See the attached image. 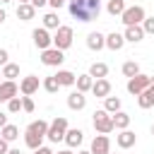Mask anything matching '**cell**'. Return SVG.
I'll use <instances>...</instances> for the list:
<instances>
[{
    "instance_id": "1",
    "label": "cell",
    "mask_w": 154,
    "mask_h": 154,
    "mask_svg": "<svg viewBox=\"0 0 154 154\" xmlns=\"http://www.w3.org/2000/svg\"><path fill=\"white\" fill-rule=\"evenodd\" d=\"M70 14L79 22H91L101 14V2L99 0H70Z\"/></svg>"
},
{
    "instance_id": "2",
    "label": "cell",
    "mask_w": 154,
    "mask_h": 154,
    "mask_svg": "<svg viewBox=\"0 0 154 154\" xmlns=\"http://www.w3.org/2000/svg\"><path fill=\"white\" fill-rule=\"evenodd\" d=\"M94 128H96L99 135H108L111 130H116V128H113V116H111L106 108L94 111Z\"/></svg>"
},
{
    "instance_id": "3",
    "label": "cell",
    "mask_w": 154,
    "mask_h": 154,
    "mask_svg": "<svg viewBox=\"0 0 154 154\" xmlns=\"http://www.w3.org/2000/svg\"><path fill=\"white\" fill-rule=\"evenodd\" d=\"M144 7L142 5H132V7H125V12L120 14V22L125 26H132V24H142L144 22Z\"/></svg>"
},
{
    "instance_id": "4",
    "label": "cell",
    "mask_w": 154,
    "mask_h": 154,
    "mask_svg": "<svg viewBox=\"0 0 154 154\" xmlns=\"http://www.w3.org/2000/svg\"><path fill=\"white\" fill-rule=\"evenodd\" d=\"M72 36H75V34H72V26H63V24H60V26L55 29L53 46L60 48V51H67V48L72 46Z\"/></svg>"
},
{
    "instance_id": "5",
    "label": "cell",
    "mask_w": 154,
    "mask_h": 154,
    "mask_svg": "<svg viewBox=\"0 0 154 154\" xmlns=\"http://www.w3.org/2000/svg\"><path fill=\"white\" fill-rule=\"evenodd\" d=\"M65 132H67V118H55L51 125H48V132H46V137L51 140V142H60V140H65Z\"/></svg>"
},
{
    "instance_id": "6",
    "label": "cell",
    "mask_w": 154,
    "mask_h": 154,
    "mask_svg": "<svg viewBox=\"0 0 154 154\" xmlns=\"http://www.w3.org/2000/svg\"><path fill=\"white\" fill-rule=\"evenodd\" d=\"M63 60H65V53L60 48H55V46L41 51V63L48 65V67H58V65H63Z\"/></svg>"
},
{
    "instance_id": "7",
    "label": "cell",
    "mask_w": 154,
    "mask_h": 154,
    "mask_svg": "<svg viewBox=\"0 0 154 154\" xmlns=\"http://www.w3.org/2000/svg\"><path fill=\"white\" fill-rule=\"evenodd\" d=\"M149 82H152V77L140 72V75H135V77H130V79H128V91H130L132 96H140V94L149 87Z\"/></svg>"
},
{
    "instance_id": "8",
    "label": "cell",
    "mask_w": 154,
    "mask_h": 154,
    "mask_svg": "<svg viewBox=\"0 0 154 154\" xmlns=\"http://www.w3.org/2000/svg\"><path fill=\"white\" fill-rule=\"evenodd\" d=\"M31 38H34V43H36V48H41V51H46V48H51V43H53V36L48 34V29H46V26H41V29H34V34H31Z\"/></svg>"
},
{
    "instance_id": "9",
    "label": "cell",
    "mask_w": 154,
    "mask_h": 154,
    "mask_svg": "<svg viewBox=\"0 0 154 154\" xmlns=\"http://www.w3.org/2000/svg\"><path fill=\"white\" fill-rule=\"evenodd\" d=\"M89 152L91 154H111V140H108V135H96L91 140Z\"/></svg>"
},
{
    "instance_id": "10",
    "label": "cell",
    "mask_w": 154,
    "mask_h": 154,
    "mask_svg": "<svg viewBox=\"0 0 154 154\" xmlns=\"http://www.w3.org/2000/svg\"><path fill=\"white\" fill-rule=\"evenodd\" d=\"M17 91H19V89H17V82H14V79H5V82H0V103L14 99Z\"/></svg>"
},
{
    "instance_id": "11",
    "label": "cell",
    "mask_w": 154,
    "mask_h": 154,
    "mask_svg": "<svg viewBox=\"0 0 154 154\" xmlns=\"http://www.w3.org/2000/svg\"><path fill=\"white\" fill-rule=\"evenodd\" d=\"M19 91H22L24 96H31V94H36V91H38V77H36V75H29V77H24V79L19 82Z\"/></svg>"
},
{
    "instance_id": "12",
    "label": "cell",
    "mask_w": 154,
    "mask_h": 154,
    "mask_svg": "<svg viewBox=\"0 0 154 154\" xmlns=\"http://www.w3.org/2000/svg\"><path fill=\"white\" fill-rule=\"evenodd\" d=\"M91 94H94V96H99V99H106V96L111 94V82H108L106 77L94 79V84H91Z\"/></svg>"
},
{
    "instance_id": "13",
    "label": "cell",
    "mask_w": 154,
    "mask_h": 154,
    "mask_svg": "<svg viewBox=\"0 0 154 154\" xmlns=\"http://www.w3.org/2000/svg\"><path fill=\"white\" fill-rule=\"evenodd\" d=\"M87 106V96L77 89V91H70V96H67V108L70 111H82Z\"/></svg>"
},
{
    "instance_id": "14",
    "label": "cell",
    "mask_w": 154,
    "mask_h": 154,
    "mask_svg": "<svg viewBox=\"0 0 154 154\" xmlns=\"http://www.w3.org/2000/svg\"><path fill=\"white\" fill-rule=\"evenodd\" d=\"M125 41H130V43H140L142 38H144V29H142V24H132V26H125Z\"/></svg>"
},
{
    "instance_id": "15",
    "label": "cell",
    "mask_w": 154,
    "mask_h": 154,
    "mask_svg": "<svg viewBox=\"0 0 154 154\" xmlns=\"http://www.w3.org/2000/svg\"><path fill=\"white\" fill-rule=\"evenodd\" d=\"M82 140H84V132H82L79 128H67V132H65V144H67L70 149H72V147H79Z\"/></svg>"
},
{
    "instance_id": "16",
    "label": "cell",
    "mask_w": 154,
    "mask_h": 154,
    "mask_svg": "<svg viewBox=\"0 0 154 154\" xmlns=\"http://www.w3.org/2000/svg\"><path fill=\"white\" fill-rule=\"evenodd\" d=\"M116 142H118V147H120V149H130V147H135L137 135H135L132 130H120V135L116 137Z\"/></svg>"
},
{
    "instance_id": "17",
    "label": "cell",
    "mask_w": 154,
    "mask_h": 154,
    "mask_svg": "<svg viewBox=\"0 0 154 154\" xmlns=\"http://www.w3.org/2000/svg\"><path fill=\"white\" fill-rule=\"evenodd\" d=\"M103 46H106V36H103V34L91 31V34L87 36V48H89V51H101Z\"/></svg>"
},
{
    "instance_id": "18",
    "label": "cell",
    "mask_w": 154,
    "mask_h": 154,
    "mask_svg": "<svg viewBox=\"0 0 154 154\" xmlns=\"http://www.w3.org/2000/svg\"><path fill=\"white\" fill-rule=\"evenodd\" d=\"M34 14H36V7H34L31 2H19V7H17V17H19L22 22L34 19Z\"/></svg>"
},
{
    "instance_id": "19",
    "label": "cell",
    "mask_w": 154,
    "mask_h": 154,
    "mask_svg": "<svg viewBox=\"0 0 154 154\" xmlns=\"http://www.w3.org/2000/svg\"><path fill=\"white\" fill-rule=\"evenodd\" d=\"M123 46H125V36H123V34L113 31V34L106 36V48H111V51H120Z\"/></svg>"
},
{
    "instance_id": "20",
    "label": "cell",
    "mask_w": 154,
    "mask_h": 154,
    "mask_svg": "<svg viewBox=\"0 0 154 154\" xmlns=\"http://www.w3.org/2000/svg\"><path fill=\"white\" fill-rule=\"evenodd\" d=\"M137 103H140V108H152V106H154V89L147 87V89L137 96Z\"/></svg>"
},
{
    "instance_id": "21",
    "label": "cell",
    "mask_w": 154,
    "mask_h": 154,
    "mask_svg": "<svg viewBox=\"0 0 154 154\" xmlns=\"http://www.w3.org/2000/svg\"><path fill=\"white\" fill-rule=\"evenodd\" d=\"M55 77H58V82H60V87H72V84L77 82V77H75V72H70V70H58V72H55Z\"/></svg>"
},
{
    "instance_id": "22",
    "label": "cell",
    "mask_w": 154,
    "mask_h": 154,
    "mask_svg": "<svg viewBox=\"0 0 154 154\" xmlns=\"http://www.w3.org/2000/svg\"><path fill=\"white\" fill-rule=\"evenodd\" d=\"M128 125H130V116H128L125 111L113 113V128H116V130H128Z\"/></svg>"
},
{
    "instance_id": "23",
    "label": "cell",
    "mask_w": 154,
    "mask_h": 154,
    "mask_svg": "<svg viewBox=\"0 0 154 154\" xmlns=\"http://www.w3.org/2000/svg\"><path fill=\"white\" fill-rule=\"evenodd\" d=\"M41 142H43V135L26 130V135H24V144H26L29 149H38V147H41Z\"/></svg>"
},
{
    "instance_id": "24",
    "label": "cell",
    "mask_w": 154,
    "mask_h": 154,
    "mask_svg": "<svg viewBox=\"0 0 154 154\" xmlns=\"http://www.w3.org/2000/svg\"><path fill=\"white\" fill-rule=\"evenodd\" d=\"M106 12H108L111 17H120V14L125 12V0H108Z\"/></svg>"
},
{
    "instance_id": "25",
    "label": "cell",
    "mask_w": 154,
    "mask_h": 154,
    "mask_svg": "<svg viewBox=\"0 0 154 154\" xmlns=\"http://www.w3.org/2000/svg\"><path fill=\"white\" fill-rule=\"evenodd\" d=\"M75 84H77V89H79L82 94H87V91H91V84H94V77H91L89 72H87V75H79Z\"/></svg>"
},
{
    "instance_id": "26",
    "label": "cell",
    "mask_w": 154,
    "mask_h": 154,
    "mask_svg": "<svg viewBox=\"0 0 154 154\" xmlns=\"http://www.w3.org/2000/svg\"><path fill=\"white\" fill-rule=\"evenodd\" d=\"M89 75H91L94 79H101V77L108 75V65H106V63H94V65L89 67Z\"/></svg>"
},
{
    "instance_id": "27",
    "label": "cell",
    "mask_w": 154,
    "mask_h": 154,
    "mask_svg": "<svg viewBox=\"0 0 154 154\" xmlns=\"http://www.w3.org/2000/svg\"><path fill=\"white\" fill-rule=\"evenodd\" d=\"M103 108H106L108 113H118V111H120V99H118V96H111V94H108V96L103 99Z\"/></svg>"
},
{
    "instance_id": "28",
    "label": "cell",
    "mask_w": 154,
    "mask_h": 154,
    "mask_svg": "<svg viewBox=\"0 0 154 154\" xmlns=\"http://www.w3.org/2000/svg\"><path fill=\"white\" fill-rule=\"evenodd\" d=\"M0 137H5L7 142H12V140H17V137H19V128H17V125H10V123H7V125H5L2 130H0Z\"/></svg>"
},
{
    "instance_id": "29",
    "label": "cell",
    "mask_w": 154,
    "mask_h": 154,
    "mask_svg": "<svg viewBox=\"0 0 154 154\" xmlns=\"http://www.w3.org/2000/svg\"><path fill=\"white\" fill-rule=\"evenodd\" d=\"M48 125H51V123H46V120H41V118H38V120L29 123V128H26V130H31V132H38V135H43V137H46V132H48Z\"/></svg>"
},
{
    "instance_id": "30",
    "label": "cell",
    "mask_w": 154,
    "mask_h": 154,
    "mask_svg": "<svg viewBox=\"0 0 154 154\" xmlns=\"http://www.w3.org/2000/svg\"><path fill=\"white\" fill-rule=\"evenodd\" d=\"M43 26H46V29H58V26H60V17H58L55 12L43 14Z\"/></svg>"
},
{
    "instance_id": "31",
    "label": "cell",
    "mask_w": 154,
    "mask_h": 154,
    "mask_svg": "<svg viewBox=\"0 0 154 154\" xmlns=\"http://www.w3.org/2000/svg\"><path fill=\"white\" fill-rule=\"evenodd\" d=\"M43 89H46L48 94H55V91L60 89V82H58V77H55V75L46 77V79H43Z\"/></svg>"
},
{
    "instance_id": "32",
    "label": "cell",
    "mask_w": 154,
    "mask_h": 154,
    "mask_svg": "<svg viewBox=\"0 0 154 154\" xmlns=\"http://www.w3.org/2000/svg\"><path fill=\"white\" fill-rule=\"evenodd\" d=\"M123 75L130 79V77H135V75H140V65L135 63V60H128L125 65H123Z\"/></svg>"
},
{
    "instance_id": "33",
    "label": "cell",
    "mask_w": 154,
    "mask_h": 154,
    "mask_svg": "<svg viewBox=\"0 0 154 154\" xmlns=\"http://www.w3.org/2000/svg\"><path fill=\"white\" fill-rule=\"evenodd\" d=\"M2 77H5V79H14V77H19V65L7 63V65L2 67Z\"/></svg>"
},
{
    "instance_id": "34",
    "label": "cell",
    "mask_w": 154,
    "mask_h": 154,
    "mask_svg": "<svg viewBox=\"0 0 154 154\" xmlns=\"http://www.w3.org/2000/svg\"><path fill=\"white\" fill-rule=\"evenodd\" d=\"M7 111H10V113H19V111H22V99H19V96L10 99V101H7Z\"/></svg>"
},
{
    "instance_id": "35",
    "label": "cell",
    "mask_w": 154,
    "mask_h": 154,
    "mask_svg": "<svg viewBox=\"0 0 154 154\" xmlns=\"http://www.w3.org/2000/svg\"><path fill=\"white\" fill-rule=\"evenodd\" d=\"M142 29H144V34H154V17H144Z\"/></svg>"
},
{
    "instance_id": "36",
    "label": "cell",
    "mask_w": 154,
    "mask_h": 154,
    "mask_svg": "<svg viewBox=\"0 0 154 154\" xmlns=\"http://www.w3.org/2000/svg\"><path fill=\"white\" fill-rule=\"evenodd\" d=\"M22 111H26V113L34 111V101H31V96H22Z\"/></svg>"
},
{
    "instance_id": "37",
    "label": "cell",
    "mask_w": 154,
    "mask_h": 154,
    "mask_svg": "<svg viewBox=\"0 0 154 154\" xmlns=\"http://www.w3.org/2000/svg\"><path fill=\"white\" fill-rule=\"evenodd\" d=\"M7 63H10V53H7L5 48H0V67H5Z\"/></svg>"
},
{
    "instance_id": "38",
    "label": "cell",
    "mask_w": 154,
    "mask_h": 154,
    "mask_svg": "<svg viewBox=\"0 0 154 154\" xmlns=\"http://www.w3.org/2000/svg\"><path fill=\"white\" fill-rule=\"evenodd\" d=\"M7 152H10V142L5 137H0V154H7Z\"/></svg>"
},
{
    "instance_id": "39",
    "label": "cell",
    "mask_w": 154,
    "mask_h": 154,
    "mask_svg": "<svg viewBox=\"0 0 154 154\" xmlns=\"http://www.w3.org/2000/svg\"><path fill=\"white\" fill-rule=\"evenodd\" d=\"M65 2H67V0H48V5H51L53 10H60V7L65 5Z\"/></svg>"
},
{
    "instance_id": "40",
    "label": "cell",
    "mask_w": 154,
    "mask_h": 154,
    "mask_svg": "<svg viewBox=\"0 0 154 154\" xmlns=\"http://www.w3.org/2000/svg\"><path fill=\"white\" fill-rule=\"evenodd\" d=\"M34 154H55V152H53V149H48V147H43V144H41V147H38V149H34Z\"/></svg>"
},
{
    "instance_id": "41",
    "label": "cell",
    "mask_w": 154,
    "mask_h": 154,
    "mask_svg": "<svg viewBox=\"0 0 154 154\" xmlns=\"http://www.w3.org/2000/svg\"><path fill=\"white\" fill-rule=\"evenodd\" d=\"M31 5L38 10V7H43V5H48V0H31Z\"/></svg>"
},
{
    "instance_id": "42",
    "label": "cell",
    "mask_w": 154,
    "mask_h": 154,
    "mask_svg": "<svg viewBox=\"0 0 154 154\" xmlns=\"http://www.w3.org/2000/svg\"><path fill=\"white\" fill-rule=\"evenodd\" d=\"M5 125H7V113H2V111H0V130H2Z\"/></svg>"
},
{
    "instance_id": "43",
    "label": "cell",
    "mask_w": 154,
    "mask_h": 154,
    "mask_svg": "<svg viewBox=\"0 0 154 154\" xmlns=\"http://www.w3.org/2000/svg\"><path fill=\"white\" fill-rule=\"evenodd\" d=\"M2 22H5V10L0 7V24H2Z\"/></svg>"
},
{
    "instance_id": "44",
    "label": "cell",
    "mask_w": 154,
    "mask_h": 154,
    "mask_svg": "<svg viewBox=\"0 0 154 154\" xmlns=\"http://www.w3.org/2000/svg\"><path fill=\"white\" fill-rule=\"evenodd\" d=\"M7 154H22V152H19V149H10Z\"/></svg>"
},
{
    "instance_id": "45",
    "label": "cell",
    "mask_w": 154,
    "mask_h": 154,
    "mask_svg": "<svg viewBox=\"0 0 154 154\" xmlns=\"http://www.w3.org/2000/svg\"><path fill=\"white\" fill-rule=\"evenodd\" d=\"M77 154H91V152H89V149H82V152H77Z\"/></svg>"
},
{
    "instance_id": "46",
    "label": "cell",
    "mask_w": 154,
    "mask_h": 154,
    "mask_svg": "<svg viewBox=\"0 0 154 154\" xmlns=\"http://www.w3.org/2000/svg\"><path fill=\"white\" fill-rule=\"evenodd\" d=\"M58 154H72V152H70V149H65V152H58Z\"/></svg>"
},
{
    "instance_id": "47",
    "label": "cell",
    "mask_w": 154,
    "mask_h": 154,
    "mask_svg": "<svg viewBox=\"0 0 154 154\" xmlns=\"http://www.w3.org/2000/svg\"><path fill=\"white\" fill-rule=\"evenodd\" d=\"M149 87H152V89H154V75H152V82H149Z\"/></svg>"
},
{
    "instance_id": "48",
    "label": "cell",
    "mask_w": 154,
    "mask_h": 154,
    "mask_svg": "<svg viewBox=\"0 0 154 154\" xmlns=\"http://www.w3.org/2000/svg\"><path fill=\"white\" fill-rule=\"evenodd\" d=\"M19 2H31V0H19Z\"/></svg>"
},
{
    "instance_id": "49",
    "label": "cell",
    "mask_w": 154,
    "mask_h": 154,
    "mask_svg": "<svg viewBox=\"0 0 154 154\" xmlns=\"http://www.w3.org/2000/svg\"><path fill=\"white\" fill-rule=\"evenodd\" d=\"M0 2H12V0H0Z\"/></svg>"
},
{
    "instance_id": "50",
    "label": "cell",
    "mask_w": 154,
    "mask_h": 154,
    "mask_svg": "<svg viewBox=\"0 0 154 154\" xmlns=\"http://www.w3.org/2000/svg\"><path fill=\"white\" fill-rule=\"evenodd\" d=\"M152 135H154V125H152Z\"/></svg>"
},
{
    "instance_id": "51",
    "label": "cell",
    "mask_w": 154,
    "mask_h": 154,
    "mask_svg": "<svg viewBox=\"0 0 154 154\" xmlns=\"http://www.w3.org/2000/svg\"><path fill=\"white\" fill-rule=\"evenodd\" d=\"M0 77H2V72H0Z\"/></svg>"
}]
</instances>
